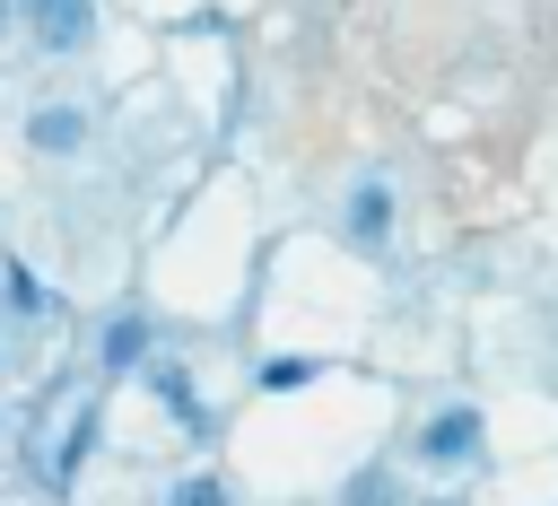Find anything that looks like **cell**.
I'll list each match as a JSON object with an SVG mask.
<instances>
[{"mask_svg":"<svg viewBox=\"0 0 558 506\" xmlns=\"http://www.w3.org/2000/svg\"><path fill=\"white\" fill-rule=\"evenodd\" d=\"M26 17H35V44L44 52H78L96 35V0H26Z\"/></svg>","mask_w":558,"mask_h":506,"instance_id":"obj_1","label":"cell"},{"mask_svg":"<svg viewBox=\"0 0 558 506\" xmlns=\"http://www.w3.org/2000/svg\"><path fill=\"white\" fill-rule=\"evenodd\" d=\"M418 454H427V462H480V410H462V401L436 410V419L418 427Z\"/></svg>","mask_w":558,"mask_h":506,"instance_id":"obj_2","label":"cell"},{"mask_svg":"<svg viewBox=\"0 0 558 506\" xmlns=\"http://www.w3.org/2000/svg\"><path fill=\"white\" fill-rule=\"evenodd\" d=\"M26 140H35L44 157H70V148L87 140V113H78V105H44V113L26 122Z\"/></svg>","mask_w":558,"mask_h":506,"instance_id":"obj_3","label":"cell"},{"mask_svg":"<svg viewBox=\"0 0 558 506\" xmlns=\"http://www.w3.org/2000/svg\"><path fill=\"white\" fill-rule=\"evenodd\" d=\"M349 236H357V244H384V236H392V192H384V183H357V192H349Z\"/></svg>","mask_w":558,"mask_h":506,"instance_id":"obj_4","label":"cell"},{"mask_svg":"<svg viewBox=\"0 0 558 506\" xmlns=\"http://www.w3.org/2000/svg\"><path fill=\"white\" fill-rule=\"evenodd\" d=\"M131 358H148V323H131V314H122V323L105 332V366H131Z\"/></svg>","mask_w":558,"mask_h":506,"instance_id":"obj_5","label":"cell"},{"mask_svg":"<svg viewBox=\"0 0 558 506\" xmlns=\"http://www.w3.org/2000/svg\"><path fill=\"white\" fill-rule=\"evenodd\" d=\"M157 393H166V410H174L183 427H201V410H192V384H183L174 366H157Z\"/></svg>","mask_w":558,"mask_h":506,"instance_id":"obj_6","label":"cell"},{"mask_svg":"<svg viewBox=\"0 0 558 506\" xmlns=\"http://www.w3.org/2000/svg\"><path fill=\"white\" fill-rule=\"evenodd\" d=\"M305 375H314V358H270V366H262V384H270V393H296Z\"/></svg>","mask_w":558,"mask_h":506,"instance_id":"obj_7","label":"cell"},{"mask_svg":"<svg viewBox=\"0 0 558 506\" xmlns=\"http://www.w3.org/2000/svg\"><path fill=\"white\" fill-rule=\"evenodd\" d=\"M166 506H227V489H218V480H183Z\"/></svg>","mask_w":558,"mask_h":506,"instance_id":"obj_8","label":"cell"},{"mask_svg":"<svg viewBox=\"0 0 558 506\" xmlns=\"http://www.w3.org/2000/svg\"><path fill=\"white\" fill-rule=\"evenodd\" d=\"M427 506H462V497H427Z\"/></svg>","mask_w":558,"mask_h":506,"instance_id":"obj_9","label":"cell"},{"mask_svg":"<svg viewBox=\"0 0 558 506\" xmlns=\"http://www.w3.org/2000/svg\"><path fill=\"white\" fill-rule=\"evenodd\" d=\"M0 35H9V0H0Z\"/></svg>","mask_w":558,"mask_h":506,"instance_id":"obj_10","label":"cell"}]
</instances>
